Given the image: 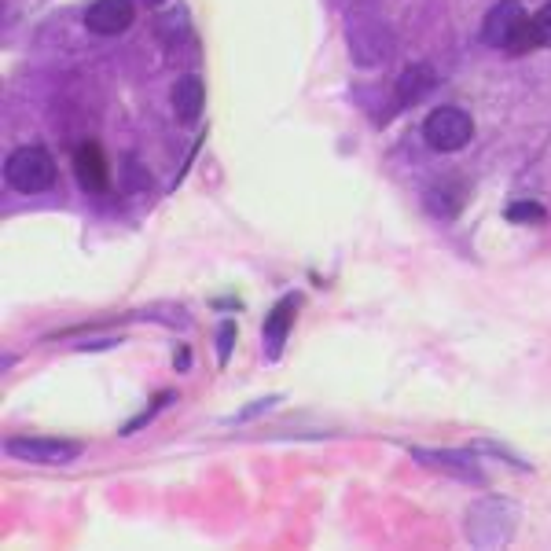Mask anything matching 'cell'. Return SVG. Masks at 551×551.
Wrapping results in <instances>:
<instances>
[{
    "label": "cell",
    "instance_id": "11",
    "mask_svg": "<svg viewBox=\"0 0 551 551\" xmlns=\"http://www.w3.org/2000/svg\"><path fill=\"white\" fill-rule=\"evenodd\" d=\"M203 100H206V89L203 81L195 74H184V78L173 81V92H169V103H173V114H177L184 125H192L199 114H203Z\"/></svg>",
    "mask_w": 551,
    "mask_h": 551
},
{
    "label": "cell",
    "instance_id": "4",
    "mask_svg": "<svg viewBox=\"0 0 551 551\" xmlns=\"http://www.w3.org/2000/svg\"><path fill=\"white\" fill-rule=\"evenodd\" d=\"M4 452L12 460L23 463H37V467H67L81 456V441H67V438H12L4 441Z\"/></svg>",
    "mask_w": 551,
    "mask_h": 551
},
{
    "label": "cell",
    "instance_id": "9",
    "mask_svg": "<svg viewBox=\"0 0 551 551\" xmlns=\"http://www.w3.org/2000/svg\"><path fill=\"white\" fill-rule=\"evenodd\" d=\"M74 177H78V184L85 192L92 195L107 192V158H103L100 147L81 144L78 151H74Z\"/></svg>",
    "mask_w": 551,
    "mask_h": 551
},
{
    "label": "cell",
    "instance_id": "16",
    "mask_svg": "<svg viewBox=\"0 0 551 551\" xmlns=\"http://www.w3.org/2000/svg\"><path fill=\"white\" fill-rule=\"evenodd\" d=\"M232 346H236V324H232V320H225V324H221V331H217V360H221V364H228V357H232Z\"/></svg>",
    "mask_w": 551,
    "mask_h": 551
},
{
    "label": "cell",
    "instance_id": "12",
    "mask_svg": "<svg viewBox=\"0 0 551 551\" xmlns=\"http://www.w3.org/2000/svg\"><path fill=\"white\" fill-rule=\"evenodd\" d=\"M467 203V195H463V184L456 180H445V184H434L427 192V210L438 217H456Z\"/></svg>",
    "mask_w": 551,
    "mask_h": 551
},
{
    "label": "cell",
    "instance_id": "5",
    "mask_svg": "<svg viewBox=\"0 0 551 551\" xmlns=\"http://www.w3.org/2000/svg\"><path fill=\"white\" fill-rule=\"evenodd\" d=\"M423 467L430 471H441L449 474V478H460V482H471V485H485V471L478 467L474 460V452L467 449H412Z\"/></svg>",
    "mask_w": 551,
    "mask_h": 551
},
{
    "label": "cell",
    "instance_id": "1",
    "mask_svg": "<svg viewBox=\"0 0 551 551\" xmlns=\"http://www.w3.org/2000/svg\"><path fill=\"white\" fill-rule=\"evenodd\" d=\"M522 507L504 496H478L467 507V540L474 548H504L518 529Z\"/></svg>",
    "mask_w": 551,
    "mask_h": 551
},
{
    "label": "cell",
    "instance_id": "8",
    "mask_svg": "<svg viewBox=\"0 0 551 551\" xmlns=\"http://www.w3.org/2000/svg\"><path fill=\"white\" fill-rule=\"evenodd\" d=\"M298 309H302V294H287L280 305H272L269 320H265V331H261V335H265V357L269 360H280L283 342H287V331H291Z\"/></svg>",
    "mask_w": 551,
    "mask_h": 551
},
{
    "label": "cell",
    "instance_id": "13",
    "mask_svg": "<svg viewBox=\"0 0 551 551\" xmlns=\"http://www.w3.org/2000/svg\"><path fill=\"white\" fill-rule=\"evenodd\" d=\"M507 221H515V225H544L548 221V210L537 203H511L504 210Z\"/></svg>",
    "mask_w": 551,
    "mask_h": 551
},
{
    "label": "cell",
    "instance_id": "18",
    "mask_svg": "<svg viewBox=\"0 0 551 551\" xmlns=\"http://www.w3.org/2000/svg\"><path fill=\"white\" fill-rule=\"evenodd\" d=\"M173 364H177V372H188V368H192V349L180 346L177 357H173Z\"/></svg>",
    "mask_w": 551,
    "mask_h": 551
},
{
    "label": "cell",
    "instance_id": "6",
    "mask_svg": "<svg viewBox=\"0 0 551 551\" xmlns=\"http://www.w3.org/2000/svg\"><path fill=\"white\" fill-rule=\"evenodd\" d=\"M526 19H529V15H526V8H522L518 0H500V4H493V8H489V15H485V23H482V45L507 52L511 37L518 34V26L526 23Z\"/></svg>",
    "mask_w": 551,
    "mask_h": 551
},
{
    "label": "cell",
    "instance_id": "7",
    "mask_svg": "<svg viewBox=\"0 0 551 551\" xmlns=\"http://www.w3.org/2000/svg\"><path fill=\"white\" fill-rule=\"evenodd\" d=\"M136 19L133 0H96L89 12H85V26L100 37H118L125 34Z\"/></svg>",
    "mask_w": 551,
    "mask_h": 551
},
{
    "label": "cell",
    "instance_id": "3",
    "mask_svg": "<svg viewBox=\"0 0 551 551\" xmlns=\"http://www.w3.org/2000/svg\"><path fill=\"white\" fill-rule=\"evenodd\" d=\"M471 136H474L471 114L460 111V107H438V111H430L427 122H423V140H427L434 151H441V155L463 151V147L471 144Z\"/></svg>",
    "mask_w": 551,
    "mask_h": 551
},
{
    "label": "cell",
    "instance_id": "15",
    "mask_svg": "<svg viewBox=\"0 0 551 551\" xmlns=\"http://www.w3.org/2000/svg\"><path fill=\"white\" fill-rule=\"evenodd\" d=\"M173 401H177V394H173V390H166V394H158V397H155V405L147 408L144 416H136V419H129V423H125V427H122V434H125V438H129V434H136V430L144 427V423H151V419H155V412H158V408H166V405H173Z\"/></svg>",
    "mask_w": 551,
    "mask_h": 551
},
{
    "label": "cell",
    "instance_id": "17",
    "mask_svg": "<svg viewBox=\"0 0 551 551\" xmlns=\"http://www.w3.org/2000/svg\"><path fill=\"white\" fill-rule=\"evenodd\" d=\"M276 401H280V397H265V401H261V405H250V408H243V412H239L236 419H254V416H261V412H269V408L276 405Z\"/></svg>",
    "mask_w": 551,
    "mask_h": 551
},
{
    "label": "cell",
    "instance_id": "19",
    "mask_svg": "<svg viewBox=\"0 0 551 551\" xmlns=\"http://www.w3.org/2000/svg\"><path fill=\"white\" fill-rule=\"evenodd\" d=\"M118 346V338H96V342H81V349H111Z\"/></svg>",
    "mask_w": 551,
    "mask_h": 551
},
{
    "label": "cell",
    "instance_id": "10",
    "mask_svg": "<svg viewBox=\"0 0 551 551\" xmlns=\"http://www.w3.org/2000/svg\"><path fill=\"white\" fill-rule=\"evenodd\" d=\"M434 85H438V78H434V70H430L427 63L405 67V74L397 78V111H408V107L423 103L430 92H434Z\"/></svg>",
    "mask_w": 551,
    "mask_h": 551
},
{
    "label": "cell",
    "instance_id": "20",
    "mask_svg": "<svg viewBox=\"0 0 551 551\" xmlns=\"http://www.w3.org/2000/svg\"><path fill=\"white\" fill-rule=\"evenodd\" d=\"M144 4H151V8H158V4H162V0H144Z\"/></svg>",
    "mask_w": 551,
    "mask_h": 551
},
{
    "label": "cell",
    "instance_id": "14",
    "mask_svg": "<svg viewBox=\"0 0 551 551\" xmlns=\"http://www.w3.org/2000/svg\"><path fill=\"white\" fill-rule=\"evenodd\" d=\"M529 26H533V41H537V48H551V0L540 8L537 15H529Z\"/></svg>",
    "mask_w": 551,
    "mask_h": 551
},
{
    "label": "cell",
    "instance_id": "2",
    "mask_svg": "<svg viewBox=\"0 0 551 551\" xmlns=\"http://www.w3.org/2000/svg\"><path fill=\"white\" fill-rule=\"evenodd\" d=\"M4 177H8V184H12L15 192L23 195L48 192L56 184V158L41 144L15 147L12 155H8V162H4Z\"/></svg>",
    "mask_w": 551,
    "mask_h": 551
}]
</instances>
